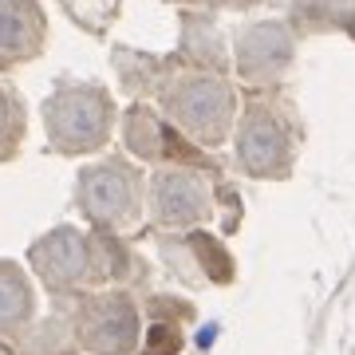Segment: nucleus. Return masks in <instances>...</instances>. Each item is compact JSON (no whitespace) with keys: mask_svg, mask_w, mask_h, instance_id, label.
Wrapping results in <instances>:
<instances>
[{"mask_svg":"<svg viewBox=\"0 0 355 355\" xmlns=\"http://www.w3.org/2000/svg\"><path fill=\"white\" fill-rule=\"evenodd\" d=\"M158 202H162L166 221H186V217H193L202 209V190L193 182H186V178H166Z\"/></svg>","mask_w":355,"mask_h":355,"instance_id":"3","label":"nucleus"},{"mask_svg":"<svg viewBox=\"0 0 355 355\" xmlns=\"http://www.w3.org/2000/svg\"><path fill=\"white\" fill-rule=\"evenodd\" d=\"M83 340L103 355H123L135 343V312H130V304L119 300V296H111V300L87 308Z\"/></svg>","mask_w":355,"mask_h":355,"instance_id":"1","label":"nucleus"},{"mask_svg":"<svg viewBox=\"0 0 355 355\" xmlns=\"http://www.w3.org/2000/svg\"><path fill=\"white\" fill-rule=\"evenodd\" d=\"M24 40V8L16 0H0V44H20Z\"/></svg>","mask_w":355,"mask_h":355,"instance_id":"5","label":"nucleus"},{"mask_svg":"<svg viewBox=\"0 0 355 355\" xmlns=\"http://www.w3.org/2000/svg\"><path fill=\"white\" fill-rule=\"evenodd\" d=\"M174 343H178V336H170V328H154V331H150V352H154V355L174 352Z\"/></svg>","mask_w":355,"mask_h":355,"instance_id":"6","label":"nucleus"},{"mask_svg":"<svg viewBox=\"0 0 355 355\" xmlns=\"http://www.w3.org/2000/svg\"><path fill=\"white\" fill-rule=\"evenodd\" d=\"M241 154H245V162L253 166V170H268V166L284 154V142H280L277 127H272L268 119H257V123H249V127H245Z\"/></svg>","mask_w":355,"mask_h":355,"instance_id":"2","label":"nucleus"},{"mask_svg":"<svg viewBox=\"0 0 355 355\" xmlns=\"http://www.w3.org/2000/svg\"><path fill=\"white\" fill-rule=\"evenodd\" d=\"M32 304V296L24 292V284L12 272H0V320H20Z\"/></svg>","mask_w":355,"mask_h":355,"instance_id":"4","label":"nucleus"}]
</instances>
